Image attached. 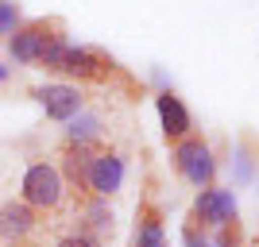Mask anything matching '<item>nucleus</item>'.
Here are the masks:
<instances>
[{
    "label": "nucleus",
    "instance_id": "nucleus-1",
    "mask_svg": "<svg viewBox=\"0 0 259 247\" xmlns=\"http://www.w3.org/2000/svg\"><path fill=\"white\" fill-rule=\"evenodd\" d=\"M39 66L54 70V74H66V77H85V81H97V77L108 74V66H112V62H108L101 51H93V46H74L66 35H58V39H51V46L43 51Z\"/></svg>",
    "mask_w": 259,
    "mask_h": 247
},
{
    "label": "nucleus",
    "instance_id": "nucleus-2",
    "mask_svg": "<svg viewBox=\"0 0 259 247\" xmlns=\"http://www.w3.org/2000/svg\"><path fill=\"white\" fill-rule=\"evenodd\" d=\"M62 174H58V166H51V162H35V166H27V174H23V185H20V201L27 205V209H58L62 205Z\"/></svg>",
    "mask_w": 259,
    "mask_h": 247
},
{
    "label": "nucleus",
    "instance_id": "nucleus-3",
    "mask_svg": "<svg viewBox=\"0 0 259 247\" xmlns=\"http://www.w3.org/2000/svg\"><path fill=\"white\" fill-rule=\"evenodd\" d=\"M174 166L190 185L197 189H209L213 185V174H217V162H213V151H209L205 139H182L174 147Z\"/></svg>",
    "mask_w": 259,
    "mask_h": 247
},
{
    "label": "nucleus",
    "instance_id": "nucleus-4",
    "mask_svg": "<svg viewBox=\"0 0 259 247\" xmlns=\"http://www.w3.org/2000/svg\"><path fill=\"white\" fill-rule=\"evenodd\" d=\"M236 220V193L232 189H201L194 201V224L201 228H228Z\"/></svg>",
    "mask_w": 259,
    "mask_h": 247
},
{
    "label": "nucleus",
    "instance_id": "nucleus-5",
    "mask_svg": "<svg viewBox=\"0 0 259 247\" xmlns=\"http://www.w3.org/2000/svg\"><path fill=\"white\" fill-rule=\"evenodd\" d=\"M51 39H58V27L47 23V20L27 23V27H16V31H12V43H8L12 58H16V62H39L43 51L51 46Z\"/></svg>",
    "mask_w": 259,
    "mask_h": 247
},
{
    "label": "nucleus",
    "instance_id": "nucleus-6",
    "mask_svg": "<svg viewBox=\"0 0 259 247\" xmlns=\"http://www.w3.org/2000/svg\"><path fill=\"white\" fill-rule=\"evenodd\" d=\"M124 185V159H120L116 151H97V159L89 166V178H85V189L93 197H112Z\"/></svg>",
    "mask_w": 259,
    "mask_h": 247
},
{
    "label": "nucleus",
    "instance_id": "nucleus-7",
    "mask_svg": "<svg viewBox=\"0 0 259 247\" xmlns=\"http://www.w3.org/2000/svg\"><path fill=\"white\" fill-rule=\"evenodd\" d=\"M35 209H27L23 201H4L0 205V239L4 243H23V239L35 232Z\"/></svg>",
    "mask_w": 259,
    "mask_h": 247
},
{
    "label": "nucleus",
    "instance_id": "nucleus-8",
    "mask_svg": "<svg viewBox=\"0 0 259 247\" xmlns=\"http://www.w3.org/2000/svg\"><path fill=\"white\" fill-rule=\"evenodd\" d=\"M35 101L47 108V116L54 120H74L77 112H81V93H77L74 85H43V89H35Z\"/></svg>",
    "mask_w": 259,
    "mask_h": 247
},
{
    "label": "nucleus",
    "instance_id": "nucleus-9",
    "mask_svg": "<svg viewBox=\"0 0 259 247\" xmlns=\"http://www.w3.org/2000/svg\"><path fill=\"white\" fill-rule=\"evenodd\" d=\"M155 108H159V120H162V131H166V139H186L190 135V112L178 97H174L170 89H162L159 97H155Z\"/></svg>",
    "mask_w": 259,
    "mask_h": 247
},
{
    "label": "nucleus",
    "instance_id": "nucleus-10",
    "mask_svg": "<svg viewBox=\"0 0 259 247\" xmlns=\"http://www.w3.org/2000/svg\"><path fill=\"white\" fill-rule=\"evenodd\" d=\"M93 159H97V151L89 147V143H70L62 155V170L70 178V185H77V189H85V178H89V166H93Z\"/></svg>",
    "mask_w": 259,
    "mask_h": 247
},
{
    "label": "nucleus",
    "instance_id": "nucleus-11",
    "mask_svg": "<svg viewBox=\"0 0 259 247\" xmlns=\"http://www.w3.org/2000/svg\"><path fill=\"white\" fill-rule=\"evenodd\" d=\"M81 216H85V224L77 228V232L93 236L97 243L108 236V232H112V220H116V216H112V209H108V205L101 201V197H93V201H85V205H81Z\"/></svg>",
    "mask_w": 259,
    "mask_h": 247
},
{
    "label": "nucleus",
    "instance_id": "nucleus-12",
    "mask_svg": "<svg viewBox=\"0 0 259 247\" xmlns=\"http://www.w3.org/2000/svg\"><path fill=\"white\" fill-rule=\"evenodd\" d=\"M136 247H166V232L155 209H143L140 224H136Z\"/></svg>",
    "mask_w": 259,
    "mask_h": 247
},
{
    "label": "nucleus",
    "instance_id": "nucleus-13",
    "mask_svg": "<svg viewBox=\"0 0 259 247\" xmlns=\"http://www.w3.org/2000/svg\"><path fill=\"white\" fill-rule=\"evenodd\" d=\"M66 135H70V143H93L101 135V120L97 116H81V112H77V116L70 120Z\"/></svg>",
    "mask_w": 259,
    "mask_h": 247
},
{
    "label": "nucleus",
    "instance_id": "nucleus-14",
    "mask_svg": "<svg viewBox=\"0 0 259 247\" xmlns=\"http://www.w3.org/2000/svg\"><path fill=\"white\" fill-rule=\"evenodd\" d=\"M16 27H20V4L0 0V35H12Z\"/></svg>",
    "mask_w": 259,
    "mask_h": 247
},
{
    "label": "nucleus",
    "instance_id": "nucleus-15",
    "mask_svg": "<svg viewBox=\"0 0 259 247\" xmlns=\"http://www.w3.org/2000/svg\"><path fill=\"white\" fill-rule=\"evenodd\" d=\"M58 247H101L93 236H85V232H74V236H66V239H58Z\"/></svg>",
    "mask_w": 259,
    "mask_h": 247
},
{
    "label": "nucleus",
    "instance_id": "nucleus-16",
    "mask_svg": "<svg viewBox=\"0 0 259 247\" xmlns=\"http://www.w3.org/2000/svg\"><path fill=\"white\" fill-rule=\"evenodd\" d=\"M182 243H186V247H209V239L197 236V224H190V228L182 232Z\"/></svg>",
    "mask_w": 259,
    "mask_h": 247
},
{
    "label": "nucleus",
    "instance_id": "nucleus-17",
    "mask_svg": "<svg viewBox=\"0 0 259 247\" xmlns=\"http://www.w3.org/2000/svg\"><path fill=\"white\" fill-rule=\"evenodd\" d=\"M217 247H236V232L221 228V239H217Z\"/></svg>",
    "mask_w": 259,
    "mask_h": 247
},
{
    "label": "nucleus",
    "instance_id": "nucleus-18",
    "mask_svg": "<svg viewBox=\"0 0 259 247\" xmlns=\"http://www.w3.org/2000/svg\"><path fill=\"white\" fill-rule=\"evenodd\" d=\"M4 77H8V70H4V66H0V81H4Z\"/></svg>",
    "mask_w": 259,
    "mask_h": 247
}]
</instances>
